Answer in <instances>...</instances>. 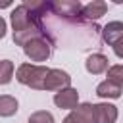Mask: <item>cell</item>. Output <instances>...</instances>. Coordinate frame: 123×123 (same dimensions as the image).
I'll use <instances>...</instances> for the list:
<instances>
[{"mask_svg":"<svg viewBox=\"0 0 123 123\" xmlns=\"http://www.w3.org/2000/svg\"><path fill=\"white\" fill-rule=\"evenodd\" d=\"M108 62H110V60H108L104 54L96 52V54H90V56L86 58L85 67H86L88 73H92V75H100V73H106V71L110 69V63H108Z\"/></svg>","mask_w":123,"mask_h":123,"instance_id":"7","label":"cell"},{"mask_svg":"<svg viewBox=\"0 0 123 123\" xmlns=\"http://www.w3.org/2000/svg\"><path fill=\"white\" fill-rule=\"evenodd\" d=\"M48 71H50L48 67L38 65V63H21L15 69V79H17V83H21L29 88L44 90V81H46Z\"/></svg>","mask_w":123,"mask_h":123,"instance_id":"1","label":"cell"},{"mask_svg":"<svg viewBox=\"0 0 123 123\" xmlns=\"http://www.w3.org/2000/svg\"><path fill=\"white\" fill-rule=\"evenodd\" d=\"M96 110V121L98 123H115L117 121V108L110 102H102V104H94Z\"/></svg>","mask_w":123,"mask_h":123,"instance_id":"8","label":"cell"},{"mask_svg":"<svg viewBox=\"0 0 123 123\" xmlns=\"http://www.w3.org/2000/svg\"><path fill=\"white\" fill-rule=\"evenodd\" d=\"M54 104L60 110H69V111L75 110L79 106V92H77V88L69 86V88H63V90L56 92L54 94Z\"/></svg>","mask_w":123,"mask_h":123,"instance_id":"5","label":"cell"},{"mask_svg":"<svg viewBox=\"0 0 123 123\" xmlns=\"http://www.w3.org/2000/svg\"><path fill=\"white\" fill-rule=\"evenodd\" d=\"M17 110H19V104L13 96H10V94L0 96V117H12L17 113Z\"/></svg>","mask_w":123,"mask_h":123,"instance_id":"11","label":"cell"},{"mask_svg":"<svg viewBox=\"0 0 123 123\" xmlns=\"http://www.w3.org/2000/svg\"><path fill=\"white\" fill-rule=\"evenodd\" d=\"M71 86V75L63 69H50L48 75H46V81H44V90H54V92H60L63 88H69Z\"/></svg>","mask_w":123,"mask_h":123,"instance_id":"4","label":"cell"},{"mask_svg":"<svg viewBox=\"0 0 123 123\" xmlns=\"http://www.w3.org/2000/svg\"><path fill=\"white\" fill-rule=\"evenodd\" d=\"M62 123H81V119H79L73 111H69V115H67V117H63V121H62Z\"/></svg>","mask_w":123,"mask_h":123,"instance_id":"15","label":"cell"},{"mask_svg":"<svg viewBox=\"0 0 123 123\" xmlns=\"http://www.w3.org/2000/svg\"><path fill=\"white\" fill-rule=\"evenodd\" d=\"M106 12H108V4L102 2V0H92V2H88V4L83 6V17L86 21H96Z\"/></svg>","mask_w":123,"mask_h":123,"instance_id":"9","label":"cell"},{"mask_svg":"<svg viewBox=\"0 0 123 123\" xmlns=\"http://www.w3.org/2000/svg\"><path fill=\"white\" fill-rule=\"evenodd\" d=\"M50 12L69 23H77V25H83V23H88L85 17H83V4L81 2H73V0H56V2H50Z\"/></svg>","mask_w":123,"mask_h":123,"instance_id":"2","label":"cell"},{"mask_svg":"<svg viewBox=\"0 0 123 123\" xmlns=\"http://www.w3.org/2000/svg\"><path fill=\"white\" fill-rule=\"evenodd\" d=\"M29 123H54V115L46 110H38L29 115Z\"/></svg>","mask_w":123,"mask_h":123,"instance_id":"14","label":"cell"},{"mask_svg":"<svg viewBox=\"0 0 123 123\" xmlns=\"http://www.w3.org/2000/svg\"><path fill=\"white\" fill-rule=\"evenodd\" d=\"M113 54H115L117 58H121V60H123V40H121L119 44H115V46H113Z\"/></svg>","mask_w":123,"mask_h":123,"instance_id":"17","label":"cell"},{"mask_svg":"<svg viewBox=\"0 0 123 123\" xmlns=\"http://www.w3.org/2000/svg\"><path fill=\"white\" fill-rule=\"evenodd\" d=\"M106 77H108V81H111L113 85H117V86L123 88V65L121 63L110 65V69L106 71Z\"/></svg>","mask_w":123,"mask_h":123,"instance_id":"13","label":"cell"},{"mask_svg":"<svg viewBox=\"0 0 123 123\" xmlns=\"http://www.w3.org/2000/svg\"><path fill=\"white\" fill-rule=\"evenodd\" d=\"M102 40L108 46H115L123 40V21H110L102 27Z\"/></svg>","mask_w":123,"mask_h":123,"instance_id":"6","label":"cell"},{"mask_svg":"<svg viewBox=\"0 0 123 123\" xmlns=\"http://www.w3.org/2000/svg\"><path fill=\"white\" fill-rule=\"evenodd\" d=\"M6 31H8V23H6V19L0 15V38L6 37Z\"/></svg>","mask_w":123,"mask_h":123,"instance_id":"16","label":"cell"},{"mask_svg":"<svg viewBox=\"0 0 123 123\" xmlns=\"http://www.w3.org/2000/svg\"><path fill=\"white\" fill-rule=\"evenodd\" d=\"M23 52L31 62H46L52 54V40H48L44 37L33 38L23 46Z\"/></svg>","mask_w":123,"mask_h":123,"instance_id":"3","label":"cell"},{"mask_svg":"<svg viewBox=\"0 0 123 123\" xmlns=\"http://www.w3.org/2000/svg\"><path fill=\"white\" fill-rule=\"evenodd\" d=\"M121 86H117V85H113L111 81H102L98 86H96V94L100 96V98H108V100H115V98H119L121 96Z\"/></svg>","mask_w":123,"mask_h":123,"instance_id":"10","label":"cell"},{"mask_svg":"<svg viewBox=\"0 0 123 123\" xmlns=\"http://www.w3.org/2000/svg\"><path fill=\"white\" fill-rule=\"evenodd\" d=\"M13 62L12 60H0V85H8L13 79Z\"/></svg>","mask_w":123,"mask_h":123,"instance_id":"12","label":"cell"}]
</instances>
